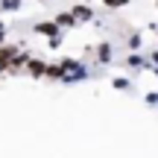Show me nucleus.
<instances>
[{
	"instance_id": "obj_1",
	"label": "nucleus",
	"mask_w": 158,
	"mask_h": 158,
	"mask_svg": "<svg viewBox=\"0 0 158 158\" xmlns=\"http://www.w3.org/2000/svg\"><path fill=\"white\" fill-rule=\"evenodd\" d=\"M70 15H73V21L79 23V21H94V12H91V6H82V3H79V6H73V9H70Z\"/></svg>"
},
{
	"instance_id": "obj_2",
	"label": "nucleus",
	"mask_w": 158,
	"mask_h": 158,
	"mask_svg": "<svg viewBox=\"0 0 158 158\" xmlns=\"http://www.w3.org/2000/svg\"><path fill=\"white\" fill-rule=\"evenodd\" d=\"M44 70H47V64L41 59H27V73L29 76H44Z\"/></svg>"
},
{
	"instance_id": "obj_6",
	"label": "nucleus",
	"mask_w": 158,
	"mask_h": 158,
	"mask_svg": "<svg viewBox=\"0 0 158 158\" xmlns=\"http://www.w3.org/2000/svg\"><path fill=\"white\" fill-rule=\"evenodd\" d=\"M108 9H120V6H129V0H102Z\"/></svg>"
},
{
	"instance_id": "obj_4",
	"label": "nucleus",
	"mask_w": 158,
	"mask_h": 158,
	"mask_svg": "<svg viewBox=\"0 0 158 158\" xmlns=\"http://www.w3.org/2000/svg\"><path fill=\"white\" fill-rule=\"evenodd\" d=\"M15 47H0V70H6L9 68V62H12V56H15Z\"/></svg>"
},
{
	"instance_id": "obj_5",
	"label": "nucleus",
	"mask_w": 158,
	"mask_h": 158,
	"mask_svg": "<svg viewBox=\"0 0 158 158\" xmlns=\"http://www.w3.org/2000/svg\"><path fill=\"white\" fill-rule=\"evenodd\" d=\"M53 23H56V27H76V21H73V15H70V12L56 15V18H53Z\"/></svg>"
},
{
	"instance_id": "obj_8",
	"label": "nucleus",
	"mask_w": 158,
	"mask_h": 158,
	"mask_svg": "<svg viewBox=\"0 0 158 158\" xmlns=\"http://www.w3.org/2000/svg\"><path fill=\"white\" fill-rule=\"evenodd\" d=\"M155 3H158V0H155Z\"/></svg>"
},
{
	"instance_id": "obj_3",
	"label": "nucleus",
	"mask_w": 158,
	"mask_h": 158,
	"mask_svg": "<svg viewBox=\"0 0 158 158\" xmlns=\"http://www.w3.org/2000/svg\"><path fill=\"white\" fill-rule=\"evenodd\" d=\"M35 32H41V35H50V38H56L59 35V27L53 21H44V23H35Z\"/></svg>"
},
{
	"instance_id": "obj_7",
	"label": "nucleus",
	"mask_w": 158,
	"mask_h": 158,
	"mask_svg": "<svg viewBox=\"0 0 158 158\" xmlns=\"http://www.w3.org/2000/svg\"><path fill=\"white\" fill-rule=\"evenodd\" d=\"M100 59H102V62H108V59H111V47H108V44L100 47Z\"/></svg>"
}]
</instances>
